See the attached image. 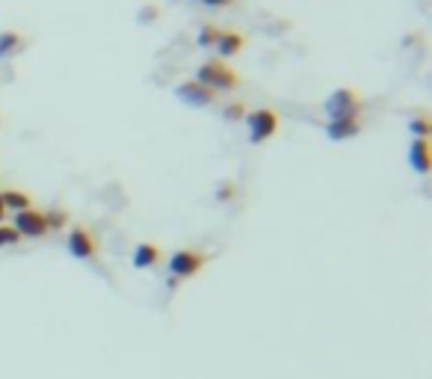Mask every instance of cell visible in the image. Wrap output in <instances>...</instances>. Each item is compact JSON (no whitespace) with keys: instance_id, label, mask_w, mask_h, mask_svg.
<instances>
[{"instance_id":"7a4b0ae2","label":"cell","mask_w":432,"mask_h":379,"mask_svg":"<svg viewBox=\"0 0 432 379\" xmlns=\"http://www.w3.org/2000/svg\"><path fill=\"white\" fill-rule=\"evenodd\" d=\"M329 119H362V98L355 89H335L326 101Z\"/></svg>"},{"instance_id":"9a60e30c","label":"cell","mask_w":432,"mask_h":379,"mask_svg":"<svg viewBox=\"0 0 432 379\" xmlns=\"http://www.w3.org/2000/svg\"><path fill=\"white\" fill-rule=\"evenodd\" d=\"M18 240H21V234L12 226H4V222H0V246H15Z\"/></svg>"},{"instance_id":"2e32d148","label":"cell","mask_w":432,"mask_h":379,"mask_svg":"<svg viewBox=\"0 0 432 379\" xmlns=\"http://www.w3.org/2000/svg\"><path fill=\"white\" fill-rule=\"evenodd\" d=\"M409 128L417 134V139H426L429 136V122H426V116H421V119H414L412 124H409Z\"/></svg>"},{"instance_id":"3957f363","label":"cell","mask_w":432,"mask_h":379,"mask_svg":"<svg viewBox=\"0 0 432 379\" xmlns=\"http://www.w3.org/2000/svg\"><path fill=\"white\" fill-rule=\"evenodd\" d=\"M246 124H249V136L252 143H267L269 136H276L279 131V116L272 113L269 107H261V110H252V113L246 116Z\"/></svg>"},{"instance_id":"277c9868","label":"cell","mask_w":432,"mask_h":379,"mask_svg":"<svg viewBox=\"0 0 432 379\" xmlns=\"http://www.w3.org/2000/svg\"><path fill=\"white\" fill-rule=\"evenodd\" d=\"M201 266H205V255H201V252H196V249H181L169 261L172 278H190V276H196L201 270Z\"/></svg>"},{"instance_id":"ba28073f","label":"cell","mask_w":432,"mask_h":379,"mask_svg":"<svg viewBox=\"0 0 432 379\" xmlns=\"http://www.w3.org/2000/svg\"><path fill=\"white\" fill-rule=\"evenodd\" d=\"M358 131H362V119H335V122H329L326 124V134L329 139H352L358 136Z\"/></svg>"},{"instance_id":"ffe728a7","label":"cell","mask_w":432,"mask_h":379,"mask_svg":"<svg viewBox=\"0 0 432 379\" xmlns=\"http://www.w3.org/2000/svg\"><path fill=\"white\" fill-rule=\"evenodd\" d=\"M216 195H220V199H231V195H234V187L225 184V187H220V193H216Z\"/></svg>"},{"instance_id":"7c38bea8","label":"cell","mask_w":432,"mask_h":379,"mask_svg":"<svg viewBox=\"0 0 432 379\" xmlns=\"http://www.w3.org/2000/svg\"><path fill=\"white\" fill-rule=\"evenodd\" d=\"M0 199H4V207L6 210H15V214L33 207V199L27 193H21V190H4V193H0Z\"/></svg>"},{"instance_id":"7402d4cb","label":"cell","mask_w":432,"mask_h":379,"mask_svg":"<svg viewBox=\"0 0 432 379\" xmlns=\"http://www.w3.org/2000/svg\"><path fill=\"white\" fill-rule=\"evenodd\" d=\"M4 217H6V207H4V199H0V222H4Z\"/></svg>"},{"instance_id":"6da1fadb","label":"cell","mask_w":432,"mask_h":379,"mask_svg":"<svg viewBox=\"0 0 432 379\" xmlns=\"http://www.w3.org/2000/svg\"><path fill=\"white\" fill-rule=\"evenodd\" d=\"M196 83H201V86H208L210 92L216 89H222V92H231L240 86V77L234 68H228L222 60H208V63H201L198 65V77Z\"/></svg>"},{"instance_id":"d6986e66","label":"cell","mask_w":432,"mask_h":379,"mask_svg":"<svg viewBox=\"0 0 432 379\" xmlns=\"http://www.w3.org/2000/svg\"><path fill=\"white\" fill-rule=\"evenodd\" d=\"M201 4L210 6V9H220V6H228V4H231V0H201Z\"/></svg>"},{"instance_id":"4fadbf2b","label":"cell","mask_w":432,"mask_h":379,"mask_svg":"<svg viewBox=\"0 0 432 379\" xmlns=\"http://www.w3.org/2000/svg\"><path fill=\"white\" fill-rule=\"evenodd\" d=\"M18 48H21V36L18 33H0V57L15 53Z\"/></svg>"},{"instance_id":"44dd1931","label":"cell","mask_w":432,"mask_h":379,"mask_svg":"<svg viewBox=\"0 0 432 379\" xmlns=\"http://www.w3.org/2000/svg\"><path fill=\"white\" fill-rule=\"evenodd\" d=\"M146 18H157V9H146V12H142V21H146Z\"/></svg>"},{"instance_id":"5bb4252c","label":"cell","mask_w":432,"mask_h":379,"mask_svg":"<svg viewBox=\"0 0 432 379\" xmlns=\"http://www.w3.org/2000/svg\"><path fill=\"white\" fill-rule=\"evenodd\" d=\"M220 27H216V24H205V27H201V33H198V45L201 48H213L216 45V39H220Z\"/></svg>"},{"instance_id":"603a6c76","label":"cell","mask_w":432,"mask_h":379,"mask_svg":"<svg viewBox=\"0 0 432 379\" xmlns=\"http://www.w3.org/2000/svg\"><path fill=\"white\" fill-rule=\"evenodd\" d=\"M196 4H198V0H196Z\"/></svg>"},{"instance_id":"ac0fdd59","label":"cell","mask_w":432,"mask_h":379,"mask_svg":"<svg viewBox=\"0 0 432 379\" xmlns=\"http://www.w3.org/2000/svg\"><path fill=\"white\" fill-rule=\"evenodd\" d=\"M45 219H48V231H51V229H63V226H65V214H63V210H53V214H45Z\"/></svg>"},{"instance_id":"e0dca14e","label":"cell","mask_w":432,"mask_h":379,"mask_svg":"<svg viewBox=\"0 0 432 379\" xmlns=\"http://www.w3.org/2000/svg\"><path fill=\"white\" fill-rule=\"evenodd\" d=\"M225 119H231V122L246 119V107H243V104H228L225 107Z\"/></svg>"},{"instance_id":"9c48e42d","label":"cell","mask_w":432,"mask_h":379,"mask_svg":"<svg viewBox=\"0 0 432 379\" xmlns=\"http://www.w3.org/2000/svg\"><path fill=\"white\" fill-rule=\"evenodd\" d=\"M160 246L157 243H139L136 252H134V266L136 270H148V266H157L160 264Z\"/></svg>"},{"instance_id":"8fae6325","label":"cell","mask_w":432,"mask_h":379,"mask_svg":"<svg viewBox=\"0 0 432 379\" xmlns=\"http://www.w3.org/2000/svg\"><path fill=\"white\" fill-rule=\"evenodd\" d=\"M243 39L240 33H231V30H222L220 33V39H216V48H220V53L222 57H234V53H240L243 51Z\"/></svg>"},{"instance_id":"5b68a950","label":"cell","mask_w":432,"mask_h":379,"mask_svg":"<svg viewBox=\"0 0 432 379\" xmlns=\"http://www.w3.org/2000/svg\"><path fill=\"white\" fill-rule=\"evenodd\" d=\"M12 229H15L21 237H45L48 234V219L42 210L30 207V210H21V214H15V219H12Z\"/></svg>"},{"instance_id":"30bf717a","label":"cell","mask_w":432,"mask_h":379,"mask_svg":"<svg viewBox=\"0 0 432 379\" xmlns=\"http://www.w3.org/2000/svg\"><path fill=\"white\" fill-rule=\"evenodd\" d=\"M412 169L414 172H429V139H414L409 151Z\"/></svg>"},{"instance_id":"52a82bcc","label":"cell","mask_w":432,"mask_h":379,"mask_svg":"<svg viewBox=\"0 0 432 379\" xmlns=\"http://www.w3.org/2000/svg\"><path fill=\"white\" fill-rule=\"evenodd\" d=\"M178 98H181V101H186V104H193V107H208V104H213L216 92H210L208 86H201V83L190 80V83H181V86H178Z\"/></svg>"},{"instance_id":"8992f818","label":"cell","mask_w":432,"mask_h":379,"mask_svg":"<svg viewBox=\"0 0 432 379\" xmlns=\"http://www.w3.org/2000/svg\"><path fill=\"white\" fill-rule=\"evenodd\" d=\"M68 252L75 258H83V261H89L98 255V240H95V234L89 229H83V226H75L68 231Z\"/></svg>"}]
</instances>
